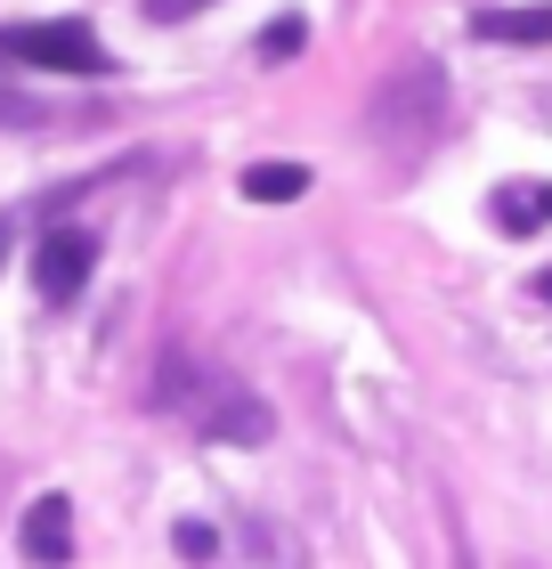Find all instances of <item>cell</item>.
Here are the masks:
<instances>
[{
    "mask_svg": "<svg viewBox=\"0 0 552 569\" xmlns=\"http://www.w3.org/2000/svg\"><path fill=\"white\" fill-rule=\"evenodd\" d=\"M0 58L41 66V73H114V49L98 41L82 17H24V24H0Z\"/></svg>",
    "mask_w": 552,
    "mask_h": 569,
    "instance_id": "obj_3",
    "label": "cell"
},
{
    "mask_svg": "<svg viewBox=\"0 0 552 569\" xmlns=\"http://www.w3.org/2000/svg\"><path fill=\"white\" fill-rule=\"evenodd\" d=\"M179 553H188V561H212V553H220V529H203V521H179Z\"/></svg>",
    "mask_w": 552,
    "mask_h": 569,
    "instance_id": "obj_11",
    "label": "cell"
},
{
    "mask_svg": "<svg viewBox=\"0 0 552 569\" xmlns=\"http://www.w3.org/2000/svg\"><path fill=\"white\" fill-rule=\"evenodd\" d=\"M0 131H41V107L17 98V90H0Z\"/></svg>",
    "mask_w": 552,
    "mask_h": 569,
    "instance_id": "obj_10",
    "label": "cell"
},
{
    "mask_svg": "<svg viewBox=\"0 0 552 569\" xmlns=\"http://www.w3.org/2000/svg\"><path fill=\"white\" fill-rule=\"evenodd\" d=\"M446 114H455L446 66L431 49H407V58L374 82V98H365V139H374L390 163H414V154H431L446 139Z\"/></svg>",
    "mask_w": 552,
    "mask_h": 569,
    "instance_id": "obj_1",
    "label": "cell"
},
{
    "mask_svg": "<svg viewBox=\"0 0 552 569\" xmlns=\"http://www.w3.org/2000/svg\"><path fill=\"white\" fill-rule=\"evenodd\" d=\"M301 41H309V17H277L269 33H260V66H284V58H301Z\"/></svg>",
    "mask_w": 552,
    "mask_h": 569,
    "instance_id": "obj_9",
    "label": "cell"
},
{
    "mask_svg": "<svg viewBox=\"0 0 552 569\" xmlns=\"http://www.w3.org/2000/svg\"><path fill=\"white\" fill-rule=\"evenodd\" d=\"M17 553L24 561H73V497H41L33 512H24V529H17Z\"/></svg>",
    "mask_w": 552,
    "mask_h": 569,
    "instance_id": "obj_5",
    "label": "cell"
},
{
    "mask_svg": "<svg viewBox=\"0 0 552 569\" xmlns=\"http://www.w3.org/2000/svg\"><path fill=\"white\" fill-rule=\"evenodd\" d=\"M536 301H552V269H544V277H536Z\"/></svg>",
    "mask_w": 552,
    "mask_h": 569,
    "instance_id": "obj_13",
    "label": "cell"
},
{
    "mask_svg": "<svg viewBox=\"0 0 552 569\" xmlns=\"http://www.w3.org/2000/svg\"><path fill=\"white\" fill-rule=\"evenodd\" d=\"M471 33L480 41H512V49H544L552 41V0L544 9H471Z\"/></svg>",
    "mask_w": 552,
    "mask_h": 569,
    "instance_id": "obj_6",
    "label": "cell"
},
{
    "mask_svg": "<svg viewBox=\"0 0 552 569\" xmlns=\"http://www.w3.org/2000/svg\"><path fill=\"white\" fill-rule=\"evenodd\" d=\"M495 220H504L512 237L552 228V188H544V179H529V188H495Z\"/></svg>",
    "mask_w": 552,
    "mask_h": 569,
    "instance_id": "obj_7",
    "label": "cell"
},
{
    "mask_svg": "<svg viewBox=\"0 0 552 569\" xmlns=\"http://www.w3.org/2000/svg\"><path fill=\"white\" fill-rule=\"evenodd\" d=\"M244 196L252 203H293V196H309V163H252L244 171Z\"/></svg>",
    "mask_w": 552,
    "mask_h": 569,
    "instance_id": "obj_8",
    "label": "cell"
},
{
    "mask_svg": "<svg viewBox=\"0 0 552 569\" xmlns=\"http://www.w3.org/2000/svg\"><path fill=\"white\" fill-rule=\"evenodd\" d=\"M195 9H212V0H147V24H188Z\"/></svg>",
    "mask_w": 552,
    "mask_h": 569,
    "instance_id": "obj_12",
    "label": "cell"
},
{
    "mask_svg": "<svg viewBox=\"0 0 552 569\" xmlns=\"http://www.w3.org/2000/svg\"><path fill=\"white\" fill-rule=\"evenodd\" d=\"M90 269H98V237L90 228H49V237L33 244V293L49 309H66L73 293H82Z\"/></svg>",
    "mask_w": 552,
    "mask_h": 569,
    "instance_id": "obj_4",
    "label": "cell"
},
{
    "mask_svg": "<svg viewBox=\"0 0 552 569\" xmlns=\"http://www.w3.org/2000/svg\"><path fill=\"white\" fill-rule=\"evenodd\" d=\"M154 407H179L203 439H228V448H260L277 423H269V407H260L235 375H195L188 358H171L163 382H154Z\"/></svg>",
    "mask_w": 552,
    "mask_h": 569,
    "instance_id": "obj_2",
    "label": "cell"
}]
</instances>
